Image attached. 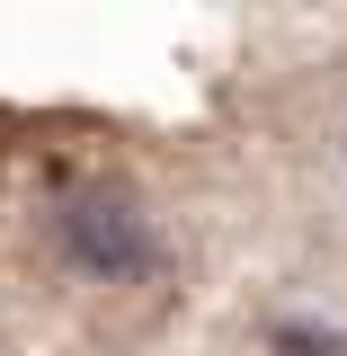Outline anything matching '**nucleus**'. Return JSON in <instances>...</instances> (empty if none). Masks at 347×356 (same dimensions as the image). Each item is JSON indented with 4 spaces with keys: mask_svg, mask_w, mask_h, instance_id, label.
<instances>
[{
    "mask_svg": "<svg viewBox=\"0 0 347 356\" xmlns=\"http://www.w3.org/2000/svg\"><path fill=\"white\" fill-rule=\"evenodd\" d=\"M54 241H63V259L89 267V276H152V259H161V241H152V222H143V205H125V196H72L63 214H54Z\"/></svg>",
    "mask_w": 347,
    "mask_h": 356,
    "instance_id": "f257e3e1",
    "label": "nucleus"
},
{
    "mask_svg": "<svg viewBox=\"0 0 347 356\" xmlns=\"http://www.w3.org/2000/svg\"><path fill=\"white\" fill-rule=\"evenodd\" d=\"M267 339H276V356H347V339L321 330V321H276Z\"/></svg>",
    "mask_w": 347,
    "mask_h": 356,
    "instance_id": "f03ea898",
    "label": "nucleus"
}]
</instances>
